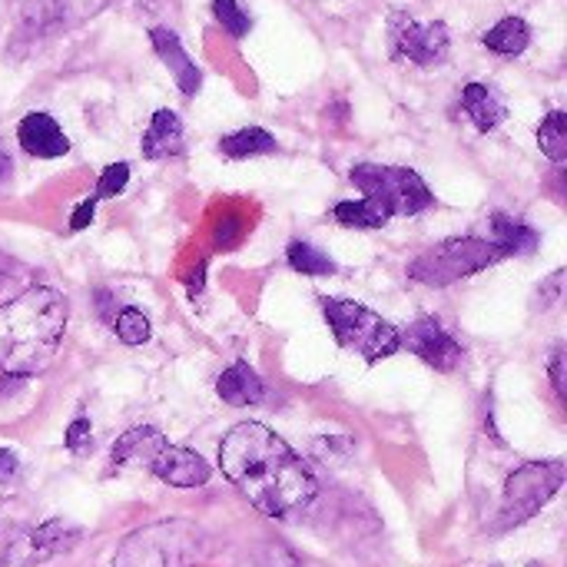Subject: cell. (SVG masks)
<instances>
[{
	"label": "cell",
	"mask_w": 567,
	"mask_h": 567,
	"mask_svg": "<svg viewBox=\"0 0 567 567\" xmlns=\"http://www.w3.org/2000/svg\"><path fill=\"white\" fill-rule=\"evenodd\" d=\"M409 352H415L422 362H429L439 372H455L462 365V346L442 329L435 316H422L409 326L405 336H399Z\"/></svg>",
	"instance_id": "obj_10"
},
{
	"label": "cell",
	"mask_w": 567,
	"mask_h": 567,
	"mask_svg": "<svg viewBox=\"0 0 567 567\" xmlns=\"http://www.w3.org/2000/svg\"><path fill=\"white\" fill-rule=\"evenodd\" d=\"M213 13H216V20L223 23V30H226L229 37H236V40H243V37L249 33V27H252L249 13H246L236 0H213Z\"/></svg>",
	"instance_id": "obj_25"
},
{
	"label": "cell",
	"mask_w": 567,
	"mask_h": 567,
	"mask_svg": "<svg viewBox=\"0 0 567 567\" xmlns=\"http://www.w3.org/2000/svg\"><path fill=\"white\" fill-rule=\"evenodd\" d=\"M322 312L326 322L336 336V342L349 352H359L369 365L395 355L402 349V332L385 322L379 312L359 306V302H346V299H322Z\"/></svg>",
	"instance_id": "obj_4"
},
{
	"label": "cell",
	"mask_w": 567,
	"mask_h": 567,
	"mask_svg": "<svg viewBox=\"0 0 567 567\" xmlns=\"http://www.w3.org/2000/svg\"><path fill=\"white\" fill-rule=\"evenodd\" d=\"M70 306L63 292L50 286H33L0 309V369L7 375L43 372L66 329Z\"/></svg>",
	"instance_id": "obj_2"
},
{
	"label": "cell",
	"mask_w": 567,
	"mask_h": 567,
	"mask_svg": "<svg viewBox=\"0 0 567 567\" xmlns=\"http://www.w3.org/2000/svg\"><path fill=\"white\" fill-rule=\"evenodd\" d=\"M502 256V249L492 239H478V236H452L432 249H425L412 266L409 276L415 282L425 286H452L465 276H475L488 266H495Z\"/></svg>",
	"instance_id": "obj_5"
},
{
	"label": "cell",
	"mask_w": 567,
	"mask_h": 567,
	"mask_svg": "<svg viewBox=\"0 0 567 567\" xmlns=\"http://www.w3.org/2000/svg\"><path fill=\"white\" fill-rule=\"evenodd\" d=\"M166 445H169V442H166L156 429L140 425V429H130V432L113 445L110 462H113V465H146V468H150V462H153Z\"/></svg>",
	"instance_id": "obj_15"
},
{
	"label": "cell",
	"mask_w": 567,
	"mask_h": 567,
	"mask_svg": "<svg viewBox=\"0 0 567 567\" xmlns=\"http://www.w3.org/2000/svg\"><path fill=\"white\" fill-rule=\"evenodd\" d=\"M93 209H96V199H93V196H90V199H83V203L73 209V216H70V229H73V233L86 229V226L93 223Z\"/></svg>",
	"instance_id": "obj_28"
},
{
	"label": "cell",
	"mask_w": 567,
	"mask_h": 567,
	"mask_svg": "<svg viewBox=\"0 0 567 567\" xmlns=\"http://www.w3.org/2000/svg\"><path fill=\"white\" fill-rule=\"evenodd\" d=\"M150 472L156 478H163L166 485H176V488H199L209 482V465L203 455L189 452V449H179V445H166L153 462H150Z\"/></svg>",
	"instance_id": "obj_11"
},
{
	"label": "cell",
	"mask_w": 567,
	"mask_h": 567,
	"mask_svg": "<svg viewBox=\"0 0 567 567\" xmlns=\"http://www.w3.org/2000/svg\"><path fill=\"white\" fill-rule=\"evenodd\" d=\"M286 259L302 276H336L339 272V266L326 252H319L312 243H306V239H292L289 249H286Z\"/></svg>",
	"instance_id": "obj_21"
},
{
	"label": "cell",
	"mask_w": 567,
	"mask_h": 567,
	"mask_svg": "<svg viewBox=\"0 0 567 567\" xmlns=\"http://www.w3.org/2000/svg\"><path fill=\"white\" fill-rule=\"evenodd\" d=\"M17 140L37 159H56L70 153V140L50 113H27L17 123Z\"/></svg>",
	"instance_id": "obj_12"
},
{
	"label": "cell",
	"mask_w": 567,
	"mask_h": 567,
	"mask_svg": "<svg viewBox=\"0 0 567 567\" xmlns=\"http://www.w3.org/2000/svg\"><path fill=\"white\" fill-rule=\"evenodd\" d=\"M336 223L342 226H352V229H382L389 223V213L372 203V199H359V203H339L332 209Z\"/></svg>",
	"instance_id": "obj_22"
},
{
	"label": "cell",
	"mask_w": 567,
	"mask_h": 567,
	"mask_svg": "<svg viewBox=\"0 0 567 567\" xmlns=\"http://www.w3.org/2000/svg\"><path fill=\"white\" fill-rule=\"evenodd\" d=\"M93 445V435H90V419H76L70 429H66V449L83 455L86 449Z\"/></svg>",
	"instance_id": "obj_27"
},
{
	"label": "cell",
	"mask_w": 567,
	"mask_h": 567,
	"mask_svg": "<svg viewBox=\"0 0 567 567\" xmlns=\"http://www.w3.org/2000/svg\"><path fill=\"white\" fill-rule=\"evenodd\" d=\"M482 43H485L488 50L502 53V56H518V53H525L528 43H532V27H528L522 17H505V20H498V23L482 37Z\"/></svg>",
	"instance_id": "obj_19"
},
{
	"label": "cell",
	"mask_w": 567,
	"mask_h": 567,
	"mask_svg": "<svg viewBox=\"0 0 567 567\" xmlns=\"http://www.w3.org/2000/svg\"><path fill=\"white\" fill-rule=\"evenodd\" d=\"M462 106H465L468 120H472L482 133H492V130L502 126L505 116H508V106L502 103V96H498L492 86H485V83H468V86L462 90Z\"/></svg>",
	"instance_id": "obj_16"
},
{
	"label": "cell",
	"mask_w": 567,
	"mask_h": 567,
	"mask_svg": "<svg viewBox=\"0 0 567 567\" xmlns=\"http://www.w3.org/2000/svg\"><path fill=\"white\" fill-rule=\"evenodd\" d=\"M126 183H130V166H126V163H110V166L100 173V179H96V193H93V199L120 196V193L126 189Z\"/></svg>",
	"instance_id": "obj_26"
},
{
	"label": "cell",
	"mask_w": 567,
	"mask_h": 567,
	"mask_svg": "<svg viewBox=\"0 0 567 567\" xmlns=\"http://www.w3.org/2000/svg\"><path fill=\"white\" fill-rule=\"evenodd\" d=\"M219 150L229 156V159H249V156H262V153H276L279 143L272 133H266L262 126H246V130H236L229 136L219 140Z\"/></svg>",
	"instance_id": "obj_20"
},
{
	"label": "cell",
	"mask_w": 567,
	"mask_h": 567,
	"mask_svg": "<svg viewBox=\"0 0 567 567\" xmlns=\"http://www.w3.org/2000/svg\"><path fill=\"white\" fill-rule=\"evenodd\" d=\"M352 183L365 193V199L379 203L389 216H419L435 203L425 179L405 166L362 163L352 169Z\"/></svg>",
	"instance_id": "obj_6"
},
{
	"label": "cell",
	"mask_w": 567,
	"mask_h": 567,
	"mask_svg": "<svg viewBox=\"0 0 567 567\" xmlns=\"http://www.w3.org/2000/svg\"><path fill=\"white\" fill-rule=\"evenodd\" d=\"M17 472H20V462H17V455H13L10 449H0V485H3V482H10Z\"/></svg>",
	"instance_id": "obj_30"
},
{
	"label": "cell",
	"mask_w": 567,
	"mask_h": 567,
	"mask_svg": "<svg viewBox=\"0 0 567 567\" xmlns=\"http://www.w3.org/2000/svg\"><path fill=\"white\" fill-rule=\"evenodd\" d=\"M183 123L173 110H156L146 133H143V156L159 163V159H173L183 153Z\"/></svg>",
	"instance_id": "obj_14"
},
{
	"label": "cell",
	"mask_w": 567,
	"mask_h": 567,
	"mask_svg": "<svg viewBox=\"0 0 567 567\" xmlns=\"http://www.w3.org/2000/svg\"><path fill=\"white\" fill-rule=\"evenodd\" d=\"M561 282H565V272H555V276L548 279V286H542V289H538V292H545V299H542V309H548V306H551V302L561 296V292H558V289H561Z\"/></svg>",
	"instance_id": "obj_31"
},
{
	"label": "cell",
	"mask_w": 567,
	"mask_h": 567,
	"mask_svg": "<svg viewBox=\"0 0 567 567\" xmlns=\"http://www.w3.org/2000/svg\"><path fill=\"white\" fill-rule=\"evenodd\" d=\"M113 326L126 346H143L150 339V319L140 309H123L120 316H113Z\"/></svg>",
	"instance_id": "obj_24"
},
{
	"label": "cell",
	"mask_w": 567,
	"mask_h": 567,
	"mask_svg": "<svg viewBox=\"0 0 567 567\" xmlns=\"http://www.w3.org/2000/svg\"><path fill=\"white\" fill-rule=\"evenodd\" d=\"M449 50H452V37L442 20L419 23L412 17H395L392 53L399 60H409L415 66H439L449 60Z\"/></svg>",
	"instance_id": "obj_9"
},
{
	"label": "cell",
	"mask_w": 567,
	"mask_h": 567,
	"mask_svg": "<svg viewBox=\"0 0 567 567\" xmlns=\"http://www.w3.org/2000/svg\"><path fill=\"white\" fill-rule=\"evenodd\" d=\"M206 555V538L193 522H156L136 528L116 548L113 567H193Z\"/></svg>",
	"instance_id": "obj_3"
},
{
	"label": "cell",
	"mask_w": 567,
	"mask_h": 567,
	"mask_svg": "<svg viewBox=\"0 0 567 567\" xmlns=\"http://www.w3.org/2000/svg\"><path fill=\"white\" fill-rule=\"evenodd\" d=\"M561 482H565L561 462H532V465H522L518 472H512L508 485H505V505H502L498 528H512V525H522L532 515H538L555 498Z\"/></svg>",
	"instance_id": "obj_7"
},
{
	"label": "cell",
	"mask_w": 567,
	"mask_h": 567,
	"mask_svg": "<svg viewBox=\"0 0 567 567\" xmlns=\"http://www.w3.org/2000/svg\"><path fill=\"white\" fill-rule=\"evenodd\" d=\"M216 392H219V399H223L226 405L243 409V405H256V402H262L266 385H262V379H259L246 362H236L233 369H226V372L219 375Z\"/></svg>",
	"instance_id": "obj_17"
},
{
	"label": "cell",
	"mask_w": 567,
	"mask_h": 567,
	"mask_svg": "<svg viewBox=\"0 0 567 567\" xmlns=\"http://www.w3.org/2000/svg\"><path fill=\"white\" fill-rule=\"evenodd\" d=\"M492 243L502 249V256H528L538 249V233L505 213L492 216Z\"/></svg>",
	"instance_id": "obj_18"
},
{
	"label": "cell",
	"mask_w": 567,
	"mask_h": 567,
	"mask_svg": "<svg viewBox=\"0 0 567 567\" xmlns=\"http://www.w3.org/2000/svg\"><path fill=\"white\" fill-rule=\"evenodd\" d=\"M219 468L249 505L272 518H286L316 498V478L306 462L259 422H243L223 439Z\"/></svg>",
	"instance_id": "obj_1"
},
{
	"label": "cell",
	"mask_w": 567,
	"mask_h": 567,
	"mask_svg": "<svg viewBox=\"0 0 567 567\" xmlns=\"http://www.w3.org/2000/svg\"><path fill=\"white\" fill-rule=\"evenodd\" d=\"M538 146L551 163H565L567 159V113L565 110H551L542 126H538Z\"/></svg>",
	"instance_id": "obj_23"
},
{
	"label": "cell",
	"mask_w": 567,
	"mask_h": 567,
	"mask_svg": "<svg viewBox=\"0 0 567 567\" xmlns=\"http://www.w3.org/2000/svg\"><path fill=\"white\" fill-rule=\"evenodd\" d=\"M83 538L80 528L53 518V522H43L40 528L33 532H23L20 538H13L3 551H0V567H37L47 565L50 558L70 551L76 542Z\"/></svg>",
	"instance_id": "obj_8"
},
{
	"label": "cell",
	"mask_w": 567,
	"mask_h": 567,
	"mask_svg": "<svg viewBox=\"0 0 567 567\" xmlns=\"http://www.w3.org/2000/svg\"><path fill=\"white\" fill-rule=\"evenodd\" d=\"M10 169H13V163H10V156L7 153H0V183L10 176Z\"/></svg>",
	"instance_id": "obj_32"
},
{
	"label": "cell",
	"mask_w": 567,
	"mask_h": 567,
	"mask_svg": "<svg viewBox=\"0 0 567 567\" xmlns=\"http://www.w3.org/2000/svg\"><path fill=\"white\" fill-rule=\"evenodd\" d=\"M150 40H153V50L159 53V60L173 70L179 93H183V96H196L199 86H203V73H199V66L189 60V53L183 50L179 37H176L173 30H166V27H153V30H150Z\"/></svg>",
	"instance_id": "obj_13"
},
{
	"label": "cell",
	"mask_w": 567,
	"mask_h": 567,
	"mask_svg": "<svg viewBox=\"0 0 567 567\" xmlns=\"http://www.w3.org/2000/svg\"><path fill=\"white\" fill-rule=\"evenodd\" d=\"M551 382H555V392L565 399L567 395V382H565V349L558 346L555 355H551Z\"/></svg>",
	"instance_id": "obj_29"
}]
</instances>
